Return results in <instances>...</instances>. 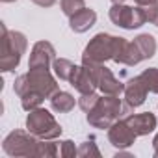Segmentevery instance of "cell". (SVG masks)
<instances>
[{"mask_svg":"<svg viewBox=\"0 0 158 158\" xmlns=\"http://www.w3.org/2000/svg\"><path fill=\"white\" fill-rule=\"evenodd\" d=\"M56 60V50L52 47V43L48 41H37L30 52V60H28V69L34 67H50V63Z\"/></svg>","mask_w":158,"mask_h":158,"instance_id":"obj_12","label":"cell"},{"mask_svg":"<svg viewBox=\"0 0 158 158\" xmlns=\"http://www.w3.org/2000/svg\"><path fill=\"white\" fill-rule=\"evenodd\" d=\"M60 156H63V158H74V156H78V149L74 147V143H73L71 139L61 141V147H60Z\"/></svg>","mask_w":158,"mask_h":158,"instance_id":"obj_24","label":"cell"},{"mask_svg":"<svg viewBox=\"0 0 158 158\" xmlns=\"http://www.w3.org/2000/svg\"><path fill=\"white\" fill-rule=\"evenodd\" d=\"M26 130L32 132L34 136H37L39 139H56L58 136H61V127L60 123L54 119V115L45 110V108H35L28 112L26 117Z\"/></svg>","mask_w":158,"mask_h":158,"instance_id":"obj_4","label":"cell"},{"mask_svg":"<svg viewBox=\"0 0 158 158\" xmlns=\"http://www.w3.org/2000/svg\"><path fill=\"white\" fill-rule=\"evenodd\" d=\"M69 84L80 93V95H86V93H93L97 89V80H95V73L89 65H76V71L73 74V78L69 80Z\"/></svg>","mask_w":158,"mask_h":158,"instance_id":"obj_10","label":"cell"},{"mask_svg":"<svg viewBox=\"0 0 158 158\" xmlns=\"http://www.w3.org/2000/svg\"><path fill=\"white\" fill-rule=\"evenodd\" d=\"M147 93H149V89H147V86H145V82L141 80L139 74L134 76V78H130V80L125 84V91H123L125 102H127L132 110L138 108V106H141V104L145 102Z\"/></svg>","mask_w":158,"mask_h":158,"instance_id":"obj_11","label":"cell"},{"mask_svg":"<svg viewBox=\"0 0 158 158\" xmlns=\"http://www.w3.org/2000/svg\"><path fill=\"white\" fill-rule=\"evenodd\" d=\"M114 4H125V0H112Z\"/></svg>","mask_w":158,"mask_h":158,"instance_id":"obj_29","label":"cell"},{"mask_svg":"<svg viewBox=\"0 0 158 158\" xmlns=\"http://www.w3.org/2000/svg\"><path fill=\"white\" fill-rule=\"evenodd\" d=\"M95 23H97V13L93 10H89V8H84V10L78 11V13H74L73 17H69V26L76 34L88 32Z\"/></svg>","mask_w":158,"mask_h":158,"instance_id":"obj_14","label":"cell"},{"mask_svg":"<svg viewBox=\"0 0 158 158\" xmlns=\"http://www.w3.org/2000/svg\"><path fill=\"white\" fill-rule=\"evenodd\" d=\"M61 11L67 15V17H73L74 13H78L80 10L86 8V2L84 0H61Z\"/></svg>","mask_w":158,"mask_h":158,"instance_id":"obj_22","label":"cell"},{"mask_svg":"<svg viewBox=\"0 0 158 158\" xmlns=\"http://www.w3.org/2000/svg\"><path fill=\"white\" fill-rule=\"evenodd\" d=\"M2 149L8 156H24V158H32L37 156V149H39V138L34 136L28 130H13L4 138Z\"/></svg>","mask_w":158,"mask_h":158,"instance_id":"obj_5","label":"cell"},{"mask_svg":"<svg viewBox=\"0 0 158 158\" xmlns=\"http://www.w3.org/2000/svg\"><path fill=\"white\" fill-rule=\"evenodd\" d=\"M78 156L80 158H88V156H101V151L97 149V145H95V138L91 136L88 141H84V143H80V147H78Z\"/></svg>","mask_w":158,"mask_h":158,"instance_id":"obj_21","label":"cell"},{"mask_svg":"<svg viewBox=\"0 0 158 158\" xmlns=\"http://www.w3.org/2000/svg\"><path fill=\"white\" fill-rule=\"evenodd\" d=\"M134 2H136L138 6H151V4H156L158 0H134Z\"/></svg>","mask_w":158,"mask_h":158,"instance_id":"obj_27","label":"cell"},{"mask_svg":"<svg viewBox=\"0 0 158 158\" xmlns=\"http://www.w3.org/2000/svg\"><path fill=\"white\" fill-rule=\"evenodd\" d=\"M136 138H138V136L134 134V130L128 127V123H127L125 119H117V121L108 128V141H110L115 149H119V151H123V149L134 145Z\"/></svg>","mask_w":158,"mask_h":158,"instance_id":"obj_9","label":"cell"},{"mask_svg":"<svg viewBox=\"0 0 158 158\" xmlns=\"http://www.w3.org/2000/svg\"><path fill=\"white\" fill-rule=\"evenodd\" d=\"M110 21L115 26H121L125 30H134L139 28L147 23L145 10L143 6H125V4H114L110 8Z\"/></svg>","mask_w":158,"mask_h":158,"instance_id":"obj_7","label":"cell"},{"mask_svg":"<svg viewBox=\"0 0 158 158\" xmlns=\"http://www.w3.org/2000/svg\"><path fill=\"white\" fill-rule=\"evenodd\" d=\"M52 69H54V73H56V76L60 78V80H67L69 82L73 78V74H74V71H76V65L71 60H67V58H56L52 61Z\"/></svg>","mask_w":158,"mask_h":158,"instance_id":"obj_17","label":"cell"},{"mask_svg":"<svg viewBox=\"0 0 158 158\" xmlns=\"http://www.w3.org/2000/svg\"><path fill=\"white\" fill-rule=\"evenodd\" d=\"M125 121L128 123V127L134 130L136 136H147L156 128V117L151 112H143V114H128L125 117Z\"/></svg>","mask_w":158,"mask_h":158,"instance_id":"obj_13","label":"cell"},{"mask_svg":"<svg viewBox=\"0 0 158 158\" xmlns=\"http://www.w3.org/2000/svg\"><path fill=\"white\" fill-rule=\"evenodd\" d=\"M4 4H11V2H15V0H2Z\"/></svg>","mask_w":158,"mask_h":158,"instance_id":"obj_30","label":"cell"},{"mask_svg":"<svg viewBox=\"0 0 158 158\" xmlns=\"http://www.w3.org/2000/svg\"><path fill=\"white\" fill-rule=\"evenodd\" d=\"M95 73V80H97V88L104 93V95H121L125 91V84L119 82L114 76V73L104 65V63H97V65H89Z\"/></svg>","mask_w":158,"mask_h":158,"instance_id":"obj_8","label":"cell"},{"mask_svg":"<svg viewBox=\"0 0 158 158\" xmlns=\"http://www.w3.org/2000/svg\"><path fill=\"white\" fill-rule=\"evenodd\" d=\"M32 2L35 6H39V8H50V6L56 4V0H32Z\"/></svg>","mask_w":158,"mask_h":158,"instance_id":"obj_26","label":"cell"},{"mask_svg":"<svg viewBox=\"0 0 158 158\" xmlns=\"http://www.w3.org/2000/svg\"><path fill=\"white\" fill-rule=\"evenodd\" d=\"M152 149H154V156H158V134L152 139Z\"/></svg>","mask_w":158,"mask_h":158,"instance_id":"obj_28","label":"cell"},{"mask_svg":"<svg viewBox=\"0 0 158 158\" xmlns=\"http://www.w3.org/2000/svg\"><path fill=\"white\" fill-rule=\"evenodd\" d=\"M114 54V35L110 34H97L88 47L84 48L82 54V63L84 65H97V63H104L108 60H112Z\"/></svg>","mask_w":158,"mask_h":158,"instance_id":"obj_6","label":"cell"},{"mask_svg":"<svg viewBox=\"0 0 158 158\" xmlns=\"http://www.w3.org/2000/svg\"><path fill=\"white\" fill-rule=\"evenodd\" d=\"M99 99H101V95H97L95 91H93V93H86V95H82L80 99H78V106H80V108L88 114L89 110H93V108L97 106Z\"/></svg>","mask_w":158,"mask_h":158,"instance_id":"obj_23","label":"cell"},{"mask_svg":"<svg viewBox=\"0 0 158 158\" xmlns=\"http://www.w3.org/2000/svg\"><path fill=\"white\" fill-rule=\"evenodd\" d=\"M43 101H45V97H43L41 93L30 91V93H24V95L21 97V106H23L26 112H30V110H35V108H39Z\"/></svg>","mask_w":158,"mask_h":158,"instance_id":"obj_19","label":"cell"},{"mask_svg":"<svg viewBox=\"0 0 158 158\" xmlns=\"http://www.w3.org/2000/svg\"><path fill=\"white\" fill-rule=\"evenodd\" d=\"M48 101H50L52 110L58 112V114H67V112H71L74 108V97L71 93H67V91H60L58 89Z\"/></svg>","mask_w":158,"mask_h":158,"instance_id":"obj_15","label":"cell"},{"mask_svg":"<svg viewBox=\"0 0 158 158\" xmlns=\"http://www.w3.org/2000/svg\"><path fill=\"white\" fill-rule=\"evenodd\" d=\"M134 43H136V47H138V50H139L143 60H149V58L154 56V52H156V39L151 34H139L138 37H134Z\"/></svg>","mask_w":158,"mask_h":158,"instance_id":"obj_16","label":"cell"},{"mask_svg":"<svg viewBox=\"0 0 158 158\" xmlns=\"http://www.w3.org/2000/svg\"><path fill=\"white\" fill-rule=\"evenodd\" d=\"M130 106L119 99V95H102L93 110L88 112L86 119L93 128H110L121 115L130 114Z\"/></svg>","mask_w":158,"mask_h":158,"instance_id":"obj_3","label":"cell"},{"mask_svg":"<svg viewBox=\"0 0 158 158\" xmlns=\"http://www.w3.org/2000/svg\"><path fill=\"white\" fill-rule=\"evenodd\" d=\"M60 89L56 78L50 74V71L47 67H34L30 69L26 74H21L15 78V84H13V91L23 97L24 93L35 91L41 93L45 99H50L56 91Z\"/></svg>","mask_w":158,"mask_h":158,"instance_id":"obj_1","label":"cell"},{"mask_svg":"<svg viewBox=\"0 0 158 158\" xmlns=\"http://www.w3.org/2000/svg\"><path fill=\"white\" fill-rule=\"evenodd\" d=\"M143 10H145L147 23H152L154 26H158V2L151 4V6H143Z\"/></svg>","mask_w":158,"mask_h":158,"instance_id":"obj_25","label":"cell"},{"mask_svg":"<svg viewBox=\"0 0 158 158\" xmlns=\"http://www.w3.org/2000/svg\"><path fill=\"white\" fill-rule=\"evenodd\" d=\"M58 154V145L52 139H39L37 158H54Z\"/></svg>","mask_w":158,"mask_h":158,"instance_id":"obj_20","label":"cell"},{"mask_svg":"<svg viewBox=\"0 0 158 158\" xmlns=\"http://www.w3.org/2000/svg\"><path fill=\"white\" fill-rule=\"evenodd\" d=\"M0 32H2V35H0V71L10 73L15 71L17 65L21 63L28 41L23 32L8 30L4 23H0Z\"/></svg>","mask_w":158,"mask_h":158,"instance_id":"obj_2","label":"cell"},{"mask_svg":"<svg viewBox=\"0 0 158 158\" xmlns=\"http://www.w3.org/2000/svg\"><path fill=\"white\" fill-rule=\"evenodd\" d=\"M139 76H141V80L145 82L147 89H149L151 93H156V95H158V67H149V69H145Z\"/></svg>","mask_w":158,"mask_h":158,"instance_id":"obj_18","label":"cell"}]
</instances>
